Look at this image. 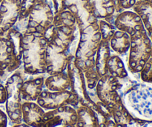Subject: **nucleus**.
I'll list each match as a JSON object with an SVG mask.
<instances>
[{"instance_id":"4","label":"nucleus","mask_w":152,"mask_h":127,"mask_svg":"<svg viewBox=\"0 0 152 127\" xmlns=\"http://www.w3.org/2000/svg\"><path fill=\"white\" fill-rule=\"evenodd\" d=\"M24 73L22 68H19L10 74L4 82L7 91V101L5 103V110L11 124H20L22 123L21 87L23 83Z\"/></svg>"},{"instance_id":"29","label":"nucleus","mask_w":152,"mask_h":127,"mask_svg":"<svg viewBox=\"0 0 152 127\" xmlns=\"http://www.w3.org/2000/svg\"><path fill=\"white\" fill-rule=\"evenodd\" d=\"M7 115L0 109V127H7Z\"/></svg>"},{"instance_id":"14","label":"nucleus","mask_w":152,"mask_h":127,"mask_svg":"<svg viewBox=\"0 0 152 127\" xmlns=\"http://www.w3.org/2000/svg\"><path fill=\"white\" fill-rule=\"evenodd\" d=\"M45 111L37 103L25 101L22 105V122L31 127H44Z\"/></svg>"},{"instance_id":"1","label":"nucleus","mask_w":152,"mask_h":127,"mask_svg":"<svg viewBox=\"0 0 152 127\" xmlns=\"http://www.w3.org/2000/svg\"><path fill=\"white\" fill-rule=\"evenodd\" d=\"M48 41L43 34L25 32L22 42V68L29 76L45 74V50Z\"/></svg>"},{"instance_id":"26","label":"nucleus","mask_w":152,"mask_h":127,"mask_svg":"<svg viewBox=\"0 0 152 127\" xmlns=\"http://www.w3.org/2000/svg\"><path fill=\"white\" fill-rule=\"evenodd\" d=\"M137 0H117L116 13H119L126 10L132 8Z\"/></svg>"},{"instance_id":"2","label":"nucleus","mask_w":152,"mask_h":127,"mask_svg":"<svg viewBox=\"0 0 152 127\" xmlns=\"http://www.w3.org/2000/svg\"><path fill=\"white\" fill-rule=\"evenodd\" d=\"M23 34L13 27L4 36H0V83L22 66Z\"/></svg>"},{"instance_id":"11","label":"nucleus","mask_w":152,"mask_h":127,"mask_svg":"<svg viewBox=\"0 0 152 127\" xmlns=\"http://www.w3.org/2000/svg\"><path fill=\"white\" fill-rule=\"evenodd\" d=\"M77 119V112L74 107L70 105L63 106L46 112L44 115V127L76 125Z\"/></svg>"},{"instance_id":"19","label":"nucleus","mask_w":152,"mask_h":127,"mask_svg":"<svg viewBox=\"0 0 152 127\" xmlns=\"http://www.w3.org/2000/svg\"><path fill=\"white\" fill-rule=\"evenodd\" d=\"M107 71L108 74L120 80H124L129 77V72L122 57L113 51H111L107 62Z\"/></svg>"},{"instance_id":"18","label":"nucleus","mask_w":152,"mask_h":127,"mask_svg":"<svg viewBox=\"0 0 152 127\" xmlns=\"http://www.w3.org/2000/svg\"><path fill=\"white\" fill-rule=\"evenodd\" d=\"M111 51H112L110 48L109 42L101 40L95 59V68L99 77L108 74L107 62L111 56Z\"/></svg>"},{"instance_id":"35","label":"nucleus","mask_w":152,"mask_h":127,"mask_svg":"<svg viewBox=\"0 0 152 127\" xmlns=\"http://www.w3.org/2000/svg\"><path fill=\"white\" fill-rule=\"evenodd\" d=\"M151 57H152V46H151Z\"/></svg>"},{"instance_id":"22","label":"nucleus","mask_w":152,"mask_h":127,"mask_svg":"<svg viewBox=\"0 0 152 127\" xmlns=\"http://www.w3.org/2000/svg\"><path fill=\"white\" fill-rule=\"evenodd\" d=\"M76 109L78 115L76 127H97V116L94 110L83 105H80Z\"/></svg>"},{"instance_id":"34","label":"nucleus","mask_w":152,"mask_h":127,"mask_svg":"<svg viewBox=\"0 0 152 127\" xmlns=\"http://www.w3.org/2000/svg\"><path fill=\"white\" fill-rule=\"evenodd\" d=\"M149 37H150V39H151V42H152V34H151V35L149 36Z\"/></svg>"},{"instance_id":"32","label":"nucleus","mask_w":152,"mask_h":127,"mask_svg":"<svg viewBox=\"0 0 152 127\" xmlns=\"http://www.w3.org/2000/svg\"><path fill=\"white\" fill-rule=\"evenodd\" d=\"M113 2L114 3V4H115V8H116V5H117V0H112Z\"/></svg>"},{"instance_id":"33","label":"nucleus","mask_w":152,"mask_h":127,"mask_svg":"<svg viewBox=\"0 0 152 127\" xmlns=\"http://www.w3.org/2000/svg\"><path fill=\"white\" fill-rule=\"evenodd\" d=\"M141 1H149V2L152 3V0H141Z\"/></svg>"},{"instance_id":"36","label":"nucleus","mask_w":152,"mask_h":127,"mask_svg":"<svg viewBox=\"0 0 152 127\" xmlns=\"http://www.w3.org/2000/svg\"><path fill=\"white\" fill-rule=\"evenodd\" d=\"M1 1H2V0H0V3H1Z\"/></svg>"},{"instance_id":"13","label":"nucleus","mask_w":152,"mask_h":127,"mask_svg":"<svg viewBox=\"0 0 152 127\" xmlns=\"http://www.w3.org/2000/svg\"><path fill=\"white\" fill-rule=\"evenodd\" d=\"M116 29L124 31L130 35H134L137 32L145 29L142 19L134 11L126 10L117 13L114 22Z\"/></svg>"},{"instance_id":"15","label":"nucleus","mask_w":152,"mask_h":127,"mask_svg":"<svg viewBox=\"0 0 152 127\" xmlns=\"http://www.w3.org/2000/svg\"><path fill=\"white\" fill-rule=\"evenodd\" d=\"M45 74L31 76V77L24 80L21 87V98L23 102L31 101L35 102L44 89Z\"/></svg>"},{"instance_id":"5","label":"nucleus","mask_w":152,"mask_h":127,"mask_svg":"<svg viewBox=\"0 0 152 127\" xmlns=\"http://www.w3.org/2000/svg\"><path fill=\"white\" fill-rule=\"evenodd\" d=\"M151 40L145 29L131 37V45L128 53L127 68L132 74H140L151 57Z\"/></svg>"},{"instance_id":"23","label":"nucleus","mask_w":152,"mask_h":127,"mask_svg":"<svg viewBox=\"0 0 152 127\" xmlns=\"http://www.w3.org/2000/svg\"><path fill=\"white\" fill-rule=\"evenodd\" d=\"M98 24H99L102 40H106L109 42L115 31H117L115 26L104 19H98Z\"/></svg>"},{"instance_id":"37","label":"nucleus","mask_w":152,"mask_h":127,"mask_svg":"<svg viewBox=\"0 0 152 127\" xmlns=\"http://www.w3.org/2000/svg\"><path fill=\"white\" fill-rule=\"evenodd\" d=\"M88 1H92V0H88Z\"/></svg>"},{"instance_id":"24","label":"nucleus","mask_w":152,"mask_h":127,"mask_svg":"<svg viewBox=\"0 0 152 127\" xmlns=\"http://www.w3.org/2000/svg\"><path fill=\"white\" fill-rule=\"evenodd\" d=\"M140 74L142 82L152 84V57L148 59Z\"/></svg>"},{"instance_id":"17","label":"nucleus","mask_w":152,"mask_h":127,"mask_svg":"<svg viewBox=\"0 0 152 127\" xmlns=\"http://www.w3.org/2000/svg\"><path fill=\"white\" fill-rule=\"evenodd\" d=\"M131 45V37L124 31L117 30L109 40L110 48L120 57L128 55Z\"/></svg>"},{"instance_id":"20","label":"nucleus","mask_w":152,"mask_h":127,"mask_svg":"<svg viewBox=\"0 0 152 127\" xmlns=\"http://www.w3.org/2000/svg\"><path fill=\"white\" fill-rule=\"evenodd\" d=\"M132 9L141 18L144 28L149 37L152 34V3L137 0Z\"/></svg>"},{"instance_id":"7","label":"nucleus","mask_w":152,"mask_h":127,"mask_svg":"<svg viewBox=\"0 0 152 127\" xmlns=\"http://www.w3.org/2000/svg\"><path fill=\"white\" fill-rule=\"evenodd\" d=\"M55 14L46 0L36 1L27 18L26 32L44 34L53 24Z\"/></svg>"},{"instance_id":"30","label":"nucleus","mask_w":152,"mask_h":127,"mask_svg":"<svg viewBox=\"0 0 152 127\" xmlns=\"http://www.w3.org/2000/svg\"><path fill=\"white\" fill-rule=\"evenodd\" d=\"M12 127H31V126H28V125L25 124V123H20V124L13 125Z\"/></svg>"},{"instance_id":"8","label":"nucleus","mask_w":152,"mask_h":127,"mask_svg":"<svg viewBox=\"0 0 152 127\" xmlns=\"http://www.w3.org/2000/svg\"><path fill=\"white\" fill-rule=\"evenodd\" d=\"M36 102L45 111L56 109L67 105L72 106L75 109L80 106L77 96L70 90L50 92L47 89H43Z\"/></svg>"},{"instance_id":"6","label":"nucleus","mask_w":152,"mask_h":127,"mask_svg":"<svg viewBox=\"0 0 152 127\" xmlns=\"http://www.w3.org/2000/svg\"><path fill=\"white\" fill-rule=\"evenodd\" d=\"M123 101L126 108L152 120V86L137 83L124 95Z\"/></svg>"},{"instance_id":"10","label":"nucleus","mask_w":152,"mask_h":127,"mask_svg":"<svg viewBox=\"0 0 152 127\" xmlns=\"http://www.w3.org/2000/svg\"><path fill=\"white\" fill-rule=\"evenodd\" d=\"M67 71L71 80V91L77 96L80 105L92 108L95 104H94L89 98L84 74L76 65L74 62V57L70 59Z\"/></svg>"},{"instance_id":"12","label":"nucleus","mask_w":152,"mask_h":127,"mask_svg":"<svg viewBox=\"0 0 152 127\" xmlns=\"http://www.w3.org/2000/svg\"><path fill=\"white\" fill-rule=\"evenodd\" d=\"M22 0H2L0 3V36H4L18 21Z\"/></svg>"},{"instance_id":"31","label":"nucleus","mask_w":152,"mask_h":127,"mask_svg":"<svg viewBox=\"0 0 152 127\" xmlns=\"http://www.w3.org/2000/svg\"><path fill=\"white\" fill-rule=\"evenodd\" d=\"M62 127H76L75 125H67V126H62Z\"/></svg>"},{"instance_id":"25","label":"nucleus","mask_w":152,"mask_h":127,"mask_svg":"<svg viewBox=\"0 0 152 127\" xmlns=\"http://www.w3.org/2000/svg\"><path fill=\"white\" fill-rule=\"evenodd\" d=\"M36 3V0H22L19 11V19H25L28 18L30 12L32 10L33 7Z\"/></svg>"},{"instance_id":"27","label":"nucleus","mask_w":152,"mask_h":127,"mask_svg":"<svg viewBox=\"0 0 152 127\" xmlns=\"http://www.w3.org/2000/svg\"><path fill=\"white\" fill-rule=\"evenodd\" d=\"M127 127H152V120L134 117L133 121L128 125Z\"/></svg>"},{"instance_id":"28","label":"nucleus","mask_w":152,"mask_h":127,"mask_svg":"<svg viewBox=\"0 0 152 127\" xmlns=\"http://www.w3.org/2000/svg\"><path fill=\"white\" fill-rule=\"evenodd\" d=\"M7 101V91L3 83H0V105L4 104Z\"/></svg>"},{"instance_id":"21","label":"nucleus","mask_w":152,"mask_h":127,"mask_svg":"<svg viewBox=\"0 0 152 127\" xmlns=\"http://www.w3.org/2000/svg\"><path fill=\"white\" fill-rule=\"evenodd\" d=\"M114 121L118 127H127L133 121L134 117L125 106L123 101L110 109Z\"/></svg>"},{"instance_id":"16","label":"nucleus","mask_w":152,"mask_h":127,"mask_svg":"<svg viewBox=\"0 0 152 127\" xmlns=\"http://www.w3.org/2000/svg\"><path fill=\"white\" fill-rule=\"evenodd\" d=\"M44 87L50 92L71 91V80L68 71H62L52 75H46Z\"/></svg>"},{"instance_id":"3","label":"nucleus","mask_w":152,"mask_h":127,"mask_svg":"<svg viewBox=\"0 0 152 127\" xmlns=\"http://www.w3.org/2000/svg\"><path fill=\"white\" fill-rule=\"evenodd\" d=\"M101 40L102 37L98 22L88 25L80 31L74 62L83 73L96 69L95 59Z\"/></svg>"},{"instance_id":"9","label":"nucleus","mask_w":152,"mask_h":127,"mask_svg":"<svg viewBox=\"0 0 152 127\" xmlns=\"http://www.w3.org/2000/svg\"><path fill=\"white\" fill-rule=\"evenodd\" d=\"M73 56L68 50L48 42L45 50L46 75H52L66 71L70 59Z\"/></svg>"}]
</instances>
